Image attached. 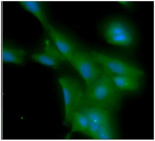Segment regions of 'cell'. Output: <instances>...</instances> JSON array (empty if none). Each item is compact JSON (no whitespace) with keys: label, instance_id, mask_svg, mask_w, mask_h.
Wrapping results in <instances>:
<instances>
[{"label":"cell","instance_id":"cell-1","mask_svg":"<svg viewBox=\"0 0 155 141\" xmlns=\"http://www.w3.org/2000/svg\"><path fill=\"white\" fill-rule=\"evenodd\" d=\"M121 92L114 86L108 75L103 71L95 82L87 87L78 109L85 107L108 110L114 109L119 103Z\"/></svg>","mask_w":155,"mask_h":141},{"label":"cell","instance_id":"cell-2","mask_svg":"<svg viewBox=\"0 0 155 141\" xmlns=\"http://www.w3.org/2000/svg\"><path fill=\"white\" fill-rule=\"evenodd\" d=\"M61 86L65 106V118L64 124L71 123L73 113L80 104L84 92L78 81L69 76H64L58 80Z\"/></svg>","mask_w":155,"mask_h":141},{"label":"cell","instance_id":"cell-3","mask_svg":"<svg viewBox=\"0 0 155 141\" xmlns=\"http://www.w3.org/2000/svg\"><path fill=\"white\" fill-rule=\"evenodd\" d=\"M91 54L100 65L104 71L108 75L130 76L139 78L144 73L141 70L118 59L96 52H93Z\"/></svg>","mask_w":155,"mask_h":141},{"label":"cell","instance_id":"cell-4","mask_svg":"<svg viewBox=\"0 0 155 141\" xmlns=\"http://www.w3.org/2000/svg\"><path fill=\"white\" fill-rule=\"evenodd\" d=\"M70 63L84 79L87 87L93 83L103 72V69L91 54L76 52Z\"/></svg>","mask_w":155,"mask_h":141},{"label":"cell","instance_id":"cell-5","mask_svg":"<svg viewBox=\"0 0 155 141\" xmlns=\"http://www.w3.org/2000/svg\"><path fill=\"white\" fill-rule=\"evenodd\" d=\"M105 38L110 44L128 46L134 39L132 32L123 22L114 21L110 22L105 31Z\"/></svg>","mask_w":155,"mask_h":141},{"label":"cell","instance_id":"cell-6","mask_svg":"<svg viewBox=\"0 0 155 141\" xmlns=\"http://www.w3.org/2000/svg\"><path fill=\"white\" fill-rule=\"evenodd\" d=\"M31 58L36 62L49 67H57L67 60L49 40L45 42L44 51L40 53H35Z\"/></svg>","mask_w":155,"mask_h":141},{"label":"cell","instance_id":"cell-7","mask_svg":"<svg viewBox=\"0 0 155 141\" xmlns=\"http://www.w3.org/2000/svg\"><path fill=\"white\" fill-rule=\"evenodd\" d=\"M47 31L54 42L55 47L58 51L67 60L70 62L76 52L72 42L67 37L55 29L50 24L48 26Z\"/></svg>","mask_w":155,"mask_h":141},{"label":"cell","instance_id":"cell-8","mask_svg":"<svg viewBox=\"0 0 155 141\" xmlns=\"http://www.w3.org/2000/svg\"><path fill=\"white\" fill-rule=\"evenodd\" d=\"M85 115L88 120L100 125L110 123V114L109 111L98 107H85L77 110Z\"/></svg>","mask_w":155,"mask_h":141},{"label":"cell","instance_id":"cell-9","mask_svg":"<svg viewBox=\"0 0 155 141\" xmlns=\"http://www.w3.org/2000/svg\"><path fill=\"white\" fill-rule=\"evenodd\" d=\"M107 75H108L114 86L120 91H134L139 87V78L130 76Z\"/></svg>","mask_w":155,"mask_h":141},{"label":"cell","instance_id":"cell-10","mask_svg":"<svg viewBox=\"0 0 155 141\" xmlns=\"http://www.w3.org/2000/svg\"><path fill=\"white\" fill-rule=\"evenodd\" d=\"M21 6L27 11L36 16L42 25L47 29L49 23L47 20L45 12L40 2L35 1H23L20 2Z\"/></svg>","mask_w":155,"mask_h":141},{"label":"cell","instance_id":"cell-11","mask_svg":"<svg viewBox=\"0 0 155 141\" xmlns=\"http://www.w3.org/2000/svg\"><path fill=\"white\" fill-rule=\"evenodd\" d=\"M89 121L87 117L81 112L75 111L73 113L71 123L72 125L71 133L80 132L86 134Z\"/></svg>","mask_w":155,"mask_h":141},{"label":"cell","instance_id":"cell-12","mask_svg":"<svg viewBox=\"0 0 155 141\" xmlns=\"http://www.w3.org/2000/svg\"><path fill=\"white\" fill-rule=\"evenodd\" d=\"M25 52L19 49H12L4 47L2 50V60L4 63L20 64L23 63Z\"/></svg>","mask_w":155,"mask_h":141},{"label":"cell","instance_id":"cell-13","mask_svg":"<svg viewBox=\"0 0 155 141\" xmlns=\"http://www.w3.org/2000/svg\"><path fill=\"white\" fill-rule=\"evenodd\" d=\"M114 138V131L110 123L100 126L95 139L110 140Z\"/></svg>","mask_w":155,"mask_h":141}]
</instances>
